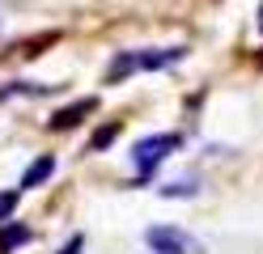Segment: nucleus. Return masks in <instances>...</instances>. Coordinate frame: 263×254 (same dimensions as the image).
<instances>
[{
  "mask_svg": "<svg viewBox=\"0 0 263 254\" xmlns=\"http://www.w3.org/2000/svg\"><path fill=\"white\" fill-rule=\"evenodd\" d=\"M161 195H166V199H191V195H195V182H191V178H183V182H166V186H161Z\"/></svg>",
  "mask_w": 263,
  "mask_h": 254,
  "instance_id": "obj_8",
  "label": "nucleus"
},
{
  "mask_svg": "<svg viewBox=\"0 0 263 254\" xmlns=\"http://www.w3.org/2000/svg\"><path fill=\"white\" fill-rule=\"evenodd\" d=\"M187 55V47H153V51H119L106 68V85H119L132 72H157V68H170Z\"/></svg>",
  "mask_w": 263,
  "mask_h": 254,
  "instance_id": "obj_1",
  "label": "nucleus"
},
{
  "mask_svg": "<svg viewBox=\"0 0 263 254\" xmlns=\"http://www.w3.org/2000/svg\"><path fill=\"white\" fill-rule=\"evenodd\" d=\"M30 242V229L26 225H9L5 233H0V254H13L17 246H26Z\"/></svg>",
  "mask_w": 263,
  "mask_h": 254,
  "instance_id": "obj_6",
  "label": "nucleus"
},
{
  "mask_svg": "<svg viewBox=\"0 0 263 254\" xmlns=\"http://www.w3.org/2000/svg\"><path fill=\"white\" fill-rule=\"evenodd\" d=\"M178 144H183V140H178V131H157V135H144V140H136V148H132V165H136V174L149 178Z\"/></svg>",
  "mask_w": 263,
  "mask_h": 254,
  "instance_id": "obj_2",
  "label": "nucleus"
},
{
  "mask_svg": "<svg viewBox=\"0 0 263 254\" xmlns=\"http://www.w3.org/2000/svg\"><path fill=\"white\" fill-rule=\"evenodd\" d=\"M115 135H119V123L98 127V131H93V140H89V152H98V148H110V144H115Z\"/></svg>",
  "mask_w": 263,
  "mask_h": 254,
  "instance_id": "obj_7",
  "label": "nucleus"
},
{
  "mask_svg": "<svg viewBox=\"0 0 263 254\" xmlns=\"http://www.w3.org/2000/svg\"><path fill=\"white\" fill-rule=\"evenodd\" d=\"M144 246H149L153 254H200V246H195V237L174 229V225H153L144 229Z\"/></svg>",
  "mask_w": 263,
  "mask_h": 254,
  "instance_id": "obj_3",
  "label": "nucleus"
},
{
  "mask_svg": "<svg viewBox=\"0 0 263 254\" xmlns=\"http://www.w3.org/2000/svg\"><path fill=\"white\" fill-rule=\"evenodd\" d=\"M259 30H263V5H259Z\"/></svg>",
  "mask_w": 263,
  "mask_h": 254,
  "instance_id": "obj_11",
  "label": "nucleus"
},
{
  "mask_svg": "<svg viewBox=\"0 0 263 254\" xmlns=\"http://www.w3.org/2000/svg\"><path fill=\"white\" fill-rule=\"evenodd\" d=\"M51 174H55V157H51V152H43V157H34V161L26 165V174H22V191H34V186H43Z\"/></svg>",
  "mask_w": 263,
  "mask_h": 254,
  "instance_id": "obj_5",
  "label": "nucleus"
},
{
  "mask_svg": "<svg viewBox=\"0 0 263 254\" xmlns=\"http://www.w3.org/2000/svg\"><path fill=\"white\" fill-rule=\"evenodd\" d=\"M81 246H85V237H81V233H77V237H72V242H64V246H60V254H81Z\"/></svg>",
  "mask_w": 263,
  "mask_h": 254,
  "instance_id": "obj_10",
  "label": "nucleus"
},
{
  "mask_svg": "<svg viewBox=\"0 0 263 254\" xmlns=\"http://www.w3.org/2000/svg\"><path fill=\"white\" fill-rule=\"evenodd\" d=\"M98 110V97H81V102H72V106H60L55 114H51V131H68V127H77L85 114H93Z\"/></svg>",
  "mask_w": 263,
  "mask_h": 254,
  "instance_id": "obj_4",
  "label": "nucleus"
},
{
  "mask_svg": "<svg viewBox=\"0 0 263 254\" xmlns=\"http://www.w3.org/2000/svg\"><path fill=\"white\" fill-rule=\"evenodd\" d=\"M17 212V191H0V225H9Z\"/></svg>",
  "mask_w": 263,
  "mask_h": 254,
  "instance_id": "obj_9",
  "label": "nucleus"
}]
</instances>
